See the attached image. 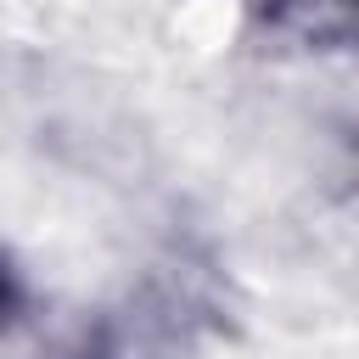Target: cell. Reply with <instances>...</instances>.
I'll return each instance as SVG.
<instances>
[{
	"instance_id": "1",
	"label": "cell",
	"mask_w": 359,
	"mask_h": 359,
	"mask_svg": "<svg viewBox=\"0 0 359 359\" xmlns=\"http://www.w3.org/2000/svg\"><path fill=\"white\" fill-rule=\"evenodd\" d=\"M264 17L292 39H314V45L353 39V0H269Z\"/></svg>"
},
{
	"instance_id": "2",
	"label": "cell",
	"mask_w": 359,
	"mask_h": 359,
	"mask_svg": "<svg viewBox=\"0 0 359 359\" xmlns=\"http://www.w3.org/2000/svg\"><path fill=\"white\" fill-rule=\"evenodd\" d=\"M17 314H22V280H17L11 258L0 252V331H11V325H17Z\"/></svg>"
}]
</instances>
